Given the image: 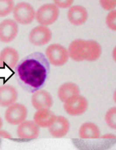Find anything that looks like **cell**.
Masks as SVG:
<instances>
[{
  "label": "cell",
  "instance_id": "ac0fdd59",
  "mask_svg": "<svg viewBox=\"0 0 116 150\" xmlns=\"http://www.w3.org/2000/svg\"><path fill=\"white\" fill-rule=\"evenodd\" d=\"M15 4L12 0H0V17H5L12 13Z\"/></svg>",
  "mask_w": 116,
  "mask_h": 150
},
{
  "label": "cell",
  "instance_id": "2e32d148",
  "mask_svg": "<svg viewBox=\"0 0 116 150\" xmlns=\"http://www.w3.org/2000/svg\"><path fill=\"white\" fill-rule=\"evenodd\" d=\"M19 58L18 52L12 47H5L0 52V60L11 69L15 68L19 61Z\"/></svg>",
  "mask_w": 116,
  "mask_h": 150
},
{
  "label": "cell",
  "instance_id": "5b68a950",
  "mask_svg": "<svg viewBox=\"0 0 116 150\" xmlns=\"http://www.w3.org/2000/svg\"><path fill=\"white\" fill-rule=\"evenodd\" d=\"M59 13L58 8L54 3L45 4L36 11L35 19L39 25L48 26L56 21Z\"/></svg>",
  "mask_w": 116,
  "mask_h": 150
},
{
  "label": "cell",
  "instance_id": "9a60e30c",
  "mask_svg": "<svg viewBox=\"0 0 116 150\" xmlns=\"http://www.w3.org/2000/svg\"><path fill=\"white\" fill-rule=\"evenodd\" d=\"M79 138L92 139L99 137L102 135L99 127L92 122H86L82 124L78 131Z\"/></svg>",
  "mask_w": 116,
  "mask_h": 150
},
{
  "label": "cell",
  "instance_id": "7a4b0ae2",
  "mask_svg": "<svg viewBox=\"0 0 116 150\" xmlns=\"http://www.w3.org/2000/svg\"><path fill=\"white\" fill-rule=\"evenodd\" d=\"M101 52L99 45L94 41L77 40L73 42L69 48V54L76 60H94L99 57Z\"/></svg>",
  "mask_w": 116,
  "mask_h": 150
},
{
  "label": "cell",
  "instance_id": "5bb4252c",
  "mask_svg": "<svg viewBox=\"0 0 116 150\" xmlns=\"http://www.w3.org/2000/svg\"><path fill=\"white\" fill-rule=\"evenodd\" d=\"M55 116L50 109L38 110L34 114L33 121L39 128H48Z\"/></svg>",
  "mask_w": 116,
  "mask_h": 150
},
{
  "label": "cell",
  "instance_id": "8992f818",
  "mask_svg": "<svg viewBox=\"0 0 116 150\" xmlns=\"http://www.w3.org/2000/svg\"><path fill=\"white\" fill-rule=\"evenodd\" d=\"M17 138L11 140L17 142H27L37 138L40 133L39 128L33 120H25L17 125Z\"/></svg>",
  "mask_w": 116,
  "mask_h": 150
},
{
  "label": "cell",
  "instance_id": "7c38bea8",
  "mask_svg": "<svg viewBox=\"0 0 116 150\" xmlns=\"http://www.w3.org/2000/svg\"><path fill=\"white\" fill-rule=\"evenodd\" d=\"M49 134L55 138L64 137L68 133L70 125L64 117L61 116H56L51 125L48 128Z\"/></svg>",
  "mask_w": 116,
  "mask_h": 150
},
{
  "label": "cell",
  "instance_id": "d6986e66",
  "mask_svg": "<svg viewBox=\"0 0 116 150\" xmlns=\"http://www.w3.org/2000/svg\"><path fill=\"white\" fill-rule=\"evenodd\" d=\"M7 139L11 140L12 138L11 134L8 131L0 130V138Z\"/></svg>",
  "mask_w": 116,
  "mask_h": 150
},
{
  "label": "cell",
  "instance_id": "44dd1931",
  "mask_svg": "<svg viewBox=\"0 0 116 150\" xmlns=\"http://www.w3.org/2000/svg\"><path fill=\"white\" fill-rule=\"evenodd\" d=\"M4 66V64L0 60V68L3 67Z\"/></svg>",
  "mask_w": 116,
  "mask_h": 150
},
{
  "label": "cell",
  "instance_id": "ba28073f",
  "mask_svg": "<svg viewBox=\"0 0 116 150\" xmlns=\"http://www.w3.org/2000/svg\"><path fill=\"white\" fill-rule=\"evenodd\" d=\"M45 55L50 64L59 66L64 63L68 58V53L64 48L58 44H53L46 48Z\"/></svg>",
  "mask_w": 116,
  "mask_h": 150
},
{
  "label": "cell",
  "instance_id": "7402d4cb",
  "mask_svg": "<svg viewBox=\"0 0 116 150\" xmlns=\"http://www.w3.org/2000/svg\"><path fill=\"white\" fill-rule=\"evenodd\" d=\"M1 139L0 138V147L1 146Z\"/></svg>",
  "mask_w": 116,
  "mask_h": 150
},
{
  "label": "cell",
  "instance_id": "4fadbf2b",
  "mask_svg": "<svg viewBox=\"0 0 116 150\" xmlns=\"http://www.w3.org/2000/svg\"><path fill=\"white\" fill-rule=\"evenodd\" d=\"M17 90L13 86L4 84L0 86V106L7 108L16 102Z\"/></svg>",
  "mask_w": 116,
  "mask_h": 150
},
{
  "label": "cell",
  "instance_id": "52a82bcc",
  "mask_svg": "<svg viewBox=\"0 0 116 150\" xmlns=\"http://www.w3.org/2000/svg\"><path fill=\"white\" fill-rule=\"evenodd\" d=\"M27 115L26 107L21 103L16 102L6 108L4 117L9 124L17 126L26 120Z\"/></svg>",
  "mask_w": 116,
  "mask_h": 150
},
{
  "label": "cell",
  "instance_id": "ffe728a7",
  "mask_svg": "<svg viewBox=\"0 0 116 150\" xmlns=\"http://www.w3.org/2000/svg\"><path fill=\"white\" fill-rule=\"evenodd\" d=\"M3 125V121L1 118L0 117V129L2 126Z\"/></svg>",
  "mask_w": 116,
  "mask_h": 150
},
{
  "label": "cell",
  "instance_id": "8fae6325",
  "mask_svg": "<svg viewBox=\"0 0 116 150\" xmlns=\"http://www.w3.org/2000/svg\"><path fill=\"white\" fill-rule=\"evenodd\" d=\"M31 102L32 106L36 110L50 109L53 102L50 94L42 89L32 93Z\"/></svg>",
  "mask_w": 116,
  "mask_h": 150
},
{
  "label": "cell",
  "instance_id": "e0dca14e",
  "mask_svg": "<svg viewBox=\"0 0 116 150\" xmlns=\"http://www.w3.org/2000/svg\"><path fill=\"white\" fill-rule=\"evenodd\" d=\"M77 8L74 10L73 7L70 9L68 17L72 23L77 25L81 24L84 21L87 14L85 9L82 7L77 6Z\"/></svg>",
  "mask_w": 116,
  "mask_h": 150
},
{
  "label": "cell",
  "instance_id": "9c48e42d",
  "mask_svg": "<svg viewBox=\"0 0 116 150\" xmlns=\"http://www.w3.org/2000/svg\"><path fill=\"white\" fill-rule=\"evenodd\" d=\"M52 33L48 26L39 25L30 31L28 36L29 42L36 46H41L48 43L52 38Z\"/></svg>",
  "mask_w": 116,
  "mask_h": 150
},
{
  "label": "cell",
  "instance_id": "277c9868",
  "mask_svg": "<svg viewBox=\"0 0 116 150\" xmlns=\"http://www.w3.org/2000/svg\"><path fill=\"white\" fill-rule=\"evenodd\" d=\"M36 11L28 2H19L15 4L12 12L13 20L18 24L26 25L35 19Z\"/></svg>",
  "mask_w": 116,
  "mask_h": 150
},
{
  "label": "cell",
  "instance_id": "3957f363",
  "mask_svg": "<svg viewBox=\"0 0 116 150\" xmlns=\"http://www.w3.org/2000/svg\"><path fill=\"white\" fill-rule=\"evenodd\" d=\"M74 146L78 150H108L115 144L116 135L110 133L102 134L99 138L92 139H71Z\"/></svg>",
  "mask_w": 116,
  "mask_h": 150
},
{
  "label": "cell",
  "instance_id": "6da1fadb",
  "mask_svg": "<svg viewBox=\"0 0 116 150\" xmlns=\"http://www.w3.org/2000/svg\"><path fill=\"white\" fill-rule=\"evenodd\" d=\"M14 69L18 83L24 90L32 93L44 85L50 64L44 54L35 52L19 61Z\"/></svg>",
  "mask_w": 116,
  "mask_h": 150
},
{
  "label": "cell",
  "instance_id": "30bf717a",
  "mask_svg": "<svg viewBox=\"0 0 116 150\" xmlns=\"http://www.w3.org/2000/svg\"><path fill=\"white\" fill-rule=\"evenodd\" d=\"M19 31L18 24L13 19H4L0 22V41L10 43L17 37Z\"/></svg>",
  "mask_w": 116,
  "mask_h": 150
}]
</instances>
